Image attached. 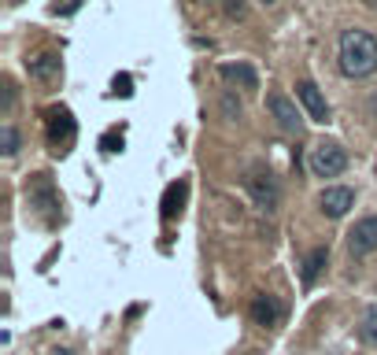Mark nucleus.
Wrapping results in <instances>:
<instances>
[{
	"label": "nucleus",
	"instance_id": "1",
	"mask_svg": "<svg viewBox=\"0 0 377 355\" xmlns=\"http://www.w3.org/2000/svg\"><path fill=\"white\" fill-rule=\"evenodd\" d=\"M340 71L348 78H370L377 71V37L370 30H344L340 34Z\"/></svg>",
	"mask_w": 377,
	"mask_h": 355
},
{
	"label": "nucleus",
	"instance_id": "2",
	"mask_svg": "<svg viewBox=\"0 0 377 355\" xmlns=\"http://www.w3.org/2000/svg\"><path fill=\"white\" fill-rule=\"evenodd\" d=\"M344 167H348V156H344L340 144H315L311 149V170H315V178H337Z\"/></svg>",
	"mask_w": 377,
	"mask_h": 355
},
{
	"label": "nucleus",
	"instance_id": "3",
	"mask_svg": "<svg viewBox=\"0 0 377 355\" xmlns=\"http://www.w3.org/2000/svg\"><path fill=\"white\" fill-rule=\"evenodd\" d=\"M267 107H270V115L277 119V126H282L285 134H300L303 130V119H300V107L289 100L285 93H270V100H267Z\"/></svg>",
	"mask_w": 377,
	"mask_h": 355
},
{
	"label": "nucleus",
	"instance_id": "4",
	"mask_svg": "<svg viewBox=\"0 0 377 355\" xmlns=\"http://www.w3.org/2000/svg\"><path fill=\"white\" fill-rule=\"evenodd\" d=\"M348 248H352V255H370V252H377V219H373V215L355 222V230L348 233Z\"/></svg>",
	"mask_w": 377,
	"mask_h": 355
},
{
	"label": "nucleus",
	"instance_id": "5",
	"mask_svg": "<svg viewBox=\"0 0 377 355\" xmlns=\"http://www.w3.org/2000/svg\"><path fill=\"white\" fill-rule=\"evenodd\" d=\"M318 207L330 219H344L355 207V192L352 189H344V185H333V189H325L322 197H318Z\"/></svg>",
	"mask_w": 377,
	"mask_h": 355
},
{
	"label": "nucleus",
	"instance_id": "6",
	"mask_svg": "<svg viewBox=\"0 0 377 355\" xmlns=\"http://www.w3.org/2000/svg\"><path fill=\"white\" fill-rule=\"evenodd\" d=\"M296 96H300V104L307 107V115L315 119V122H325V119H330V104H325V96L318 93L315 82H300V86H296Z\"/></svg>",
	"mask_w": 377,
	"mask_h": 355
},
{
	"label": "nucleus",
	"instance_id": "7",
	"mask_svg": "<svg viewBox=\"0 0 377 355\" xmlns=\"http://www.w3.org/2000/svg\"><path fill=\"white\" fill-rule=\"evenodd\" d=\"M252 322L255 326H277L282 322V303H277L274 296H255L252 300Z\"/></svg>",
	"mask_w": 377,
	"mask_h": 355
},
{
	"label": "nucleus",
	"instance_id": "8",
	"mask_svg": "<svg viewBox=\"0 0 377 355\" xmlns=\"http://www.w3.org/2000/svg\"><path fill=\"white\" fill-rule=\"evenodd\" d=\"M248 185H252V197L259 200V207L274 211V207H277V185H274V178L270 174H255V178H248Z\"/></svg>",
	"mask_w": 377,
	"mask_h": 355
},
{
	"label": "nucleus",
	"instance_id": "9",
	"mask_svg": "<svg viewBox=\"0 0 377 355\" xmlns=\"http://www.w3.org/2000/svg\"><path fill=\"white\" fill-rule=\"evenodd\" d=\"M71 134H74V119H71V111H63V107L48 111V141L59 144V141H67Z\"/></svg>",
	"mask_w": 377,
	"mask_h": 355
},
{
	"label": "nucleus",
	"instance_id": "10",
	"mask_svg": "<svg viewBox=\"0 0 377 355\" xmlns=\"http://www.w3.org/2000/svg\"><path fill=\"white\" fill-rule=\"evenodd\" d=\"M222 78H226V82H233V86H240V89H259V78H255V71L248 67V63H226Z\"/></svg>",
	"mask_w": 377,
	"mask_h": 355
},
{
	"label": "nucleus",
	"instance_id": "11",
	"mask_svg": "<svg viewBox=\"0 0 377 355\" xmlns=\"http://www.w3.org/2000/svg\"><path fill=\"white\" fill-rule=\"evenodd\" d=\"M185 192H189V185H185V182L167 185V192H163V219H178V215H182Z\"/></svg>",
	"mask_w": 377,
	"mask_h": 355
},
{
	"label": "nucleus",
	"instance_id": "12",
	"mask_svg": "<svg viewBox=\"0 0 377 355\" xmlns=\"http://www.w3.org/2000/svg\"><path fill=\"white\" fill-rule=\"evenodd\" d=\"M30 74H34L37 82H52V78H59V56H52V52L37 56L34 63H30Z\"/></svg>",
	"mask_w": 377,
	"mask_h": 355
},
{
	"label": "nucleus",
	"instance_id": "13",
	"mask_svg": "<svg viewBox=\"0 0 377 355\" xmlns=\"http://www.w3.org/2000/svg\"><path fill=\"white\" fill-rule=\"evenodd\" d=\"M325 260H330V252H325V248H315V252H311V255H307V263H303V285H307V289H311V285H315V278H318V274H322Z\"/></svg>",
	"mask_w": 377,
	"mask_h": 355
},
{
	"label": "nucleus",
	"instance_id": "14",
	"mask_svg": "<svg viewBox=\"0 0 377 355\" xmlns=\"http://www.w3.org/2000/svg\"><path fill=\"white\" fill-rule=\"evenodd\" d=\"M359 333H363V341L370 348H377V303L363 311V326H359Z\"/></svg>",
	"mask_w": 377,
	"mask_h": 355
},
{
	"label": "nucleus",
	"instance_id": "15",
	"mask_svg": "<svg viewBox=\"0 0 377 355\" xmlns=\"http://www.w3.org/2000/svg\"><path fill=\"white\" fill-rule=\"evenodd\" d=\"M0 152H4V156L19 152V134H15L11 126H0Z\"/></svg>",
	"mask_w": 377,
	"mask_h": 355
},
{
	"label": "nucleus",
	"instance_id": "16",
	"mask_svg": "<svg viewBox=\"0 0 377 355\" xmlns=\"http://www.w3.org/2000/svg\"><path fill=\"white\" fill-rule=\"evenodd\" d=\"M222 8L229 19H244V0H222Z\"/></svg>",
	"mask_w": 377,
	"mask_h": 355
},
{
	"label": "nucleus",
	"instance_id": "17",
	"mask_svg": "<svg viewBox=\"0 0 377 355\" xmlns=\"http://www.w3.org/2000/svg\"><path fill=\"white\" fill-rule=\"evenodd\" d=\"M129 86H134V82H129V74H119V78H115V93H122V96H129V93H134V89H129Z\"/></svg>",
	"mask_w": 377,
	"mask_h": 355
},
{
	"label": "nucleus",
	"instance_id": "18",
	"mask_svg": "<svg viewBox=\"0 0 377 355\" xmlns=\"http://www.w3.org/2000/svg\"><path fill=\"white\" fill-rule=\"evenodd\" d=\"M363 4H366L370 11H377V0H363Z\"/></svg>",
	"mask_w": 377,
	"mask_h": 355
},
{
	"label": "nucleus",
	"instance_id": "19",
	"mask_svg": "<svg viewBox=\"0 0 377 355\" xmlns=\"http://www.w3.org/2000/svg\"><path fill=\"white\" fill-rule=\"evenodd\" d=\"M259 4H263V8H270V4H277V0H259Z\"/></svg>",
	"mask_w": 377,
	"mask_h": 355
}]
</instances>
